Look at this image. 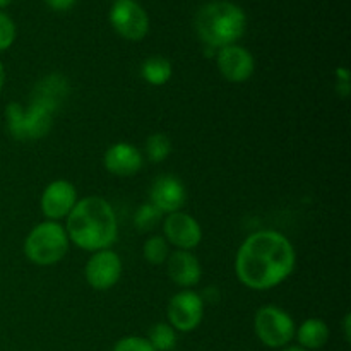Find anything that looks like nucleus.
<instances>
[{
    "label": "nucleus",
    "instance_id": "1",
    "mask_svg": "<svg viewBox=\"0 0 351 351\" xmlns=\"http://www.w3.org/2000/svg\"><path fill=\"white\" fill-rule=\"evenodd\" d=\"M295 249L278 232H257L240 245L235 257V273L250 290H269L283 283L295 269Z\"/></svg>",
    "mask_w": 351,
    "mask_h": 351
},
{
    "label": "nucleus",
    "instance_id": "2",
    "mask_svg": "<svg viewBox=\"0 0 351 351\" xmlns=\"http://www.w3.org/2000/svg\"><path fill=\"white\" fill-rule=\"evenodd\" d=\"M65 232L69 240L82 250L98 252L110 249L119 235L115 211L105 199L98 195L81 199L75 202L74 209L67 216Z\"/></svg>",
    "mask_w": 351,
    "mask_h": 351
},
{
    "label": "nucleus",
    "instance_id": "3",
    "mask_svg": "<svg viewBox=\"0 0 351 351\" xmlns=\"http://www.w3.org/2000/svg\"><path fill=\"white\" fill-rule=\"evenodd\" d=\"M247 27L245 12L237 3L216 0L202 7L195 17V31L209 48H225L235 45Z\"/></svg>",
    "mask_w": 351,
    "mask_h": 351
},
{
    "label": "nucleus",
    "instance_id": "4",
    "mask_svg": "<svg viewBox=\"0 0 351 351\" xmlns=\"http://www.w3.org/2000/svg\"><path fill=\"white\" fill-rule=\"evenodd\" d=\"M69 252V235L57 221H43L34 226L24 242V254L36 266L60 263Z\"/></svg>",
    "mask_w": 351,
    "mask_h": 351
},
{
    "label": "nucleus",
    "instance_id": "5",
    "mask_svg": "<svg viewBox=\"0 0 351 351\" xmlns=\"http://www.w3.org/2000/svg\"><path fill=\"white\" fill-rule=\"evenodd\" d=\"M53 115L55 112L33 99L29 106H23L16 101L9 103L5 108L7 129L17 141L41 139L51 129Z\"/></svg>",
    "mask_w": 351,
    "mask_h": 351
},
{
    "label": "nucleus",
    "instance_id": "6",
    "mask_svg": "<svg viewBox=\"0 0 351 351\" xmlns=\"http://www.w3.org/2000/svg\"><path fill=\"white\" fill-rule=\"evenodd\" d=\"M256 335L269 348H283L295 338V322L283 308L264 305L254 319Z\"/></svg>",
    "mask_w": 351,
    "mask_h": 351
},
{
    "label": "nucleus",
    "instance_id": "7",
    "mask_svg": "<svg viewBox=\"0 0 351 351\" xmlns=\"http://www.w3.org/2000/svg\"><path fill=\"white\" fill-rule=\"evenodd\" d=\"M113 29L125 40L139 41L149 31V17L136 0H115L110 10Z\"/></svg>",
    "mask_w": 351,
    "mask_h": 351
},
{
    "label": "nucleus",
    "instance_id": "8",
    "mask_svg": "<svg viewBox=\"0 0 351 351\" xmlns=\"http://www.w3.org/2000/svg\"><path fill=\"white\" fill-rule=\"evenodd\" d=\"M167 314L175 331H194L204 315V300L195 291L184 290L171 297Z\"/></svg>",
    "mask_w": 351,
    "mask_h": 351
},
{
    "label": "nucleus",
    "instance_id": "9",
    "mask_svg": "<svg viewBox=\"0 0 351 351\" xmlns=\"http://www.w3.org/2000/svg\"><path fill=\"white\" fill-rule=\"evenodd\" d=\"M84 276L89 287L95 290L103 291L115 287L122 276V261L119 254L110 249L95 252L86 263Z\"/></svg>",
    "mask_w": 351,
    "mask_h": 351
},
{
    "label": "nucleus",
    "instance_id": "10",
    "mask_svg": "<svg viewBox=\"0 0 351 351\" xmlns=\"http://www.w3.org/2000/svg\"><path fill=\"white\" fill-rule=\"evenodd\" d=\"M165 239L173 243L178 250H194L202 240L201 225L187 213H171L163 221Z\"/></svg>",
    "mask_w": 351,
    "mask_h": 351
},
{
    "label": "nucleus",
    "instance_id": "11",
    "mask_svg": "<svg viewBox=\"0 0 351 351\" xmlns=\"http://www.w3.org/2000/svg\"><path fill=\"white\" fill-rule=\"evenodd\" d=\"M77 202V191L67 180H55L43 191L41 211L50 221L67 218Z\"/></svg>",
    "mask_w": 351,
    "mask_h": 351
},
{
    "label": "nucleus",
    "instance_id": "12",
    "mask_svg": "<svg viewBox=\"0 0 351 351\" xmlns=\"http://www.w3.org/2000/svg\"><path fill=\"white\" fill-rule=\"evenodd\" d=\"M151 204L160 209L163 215H171L184 208L187 192L184 184L173 175H161L153 182L149 191Z\"/></svg>",
    "mask_w": 351,
    "mask_h": 351
},
{
    "label": "nucleus",
    "instance_id": "13",
    "mask_svg": "<svg viewBox=\"0 0 351 351\" xmlns=\"http://www.w3.org/2000/svg\"><path fill=\"white\" fill-rule=\"evenodd\" d=\"M218 69L223 77L230 82H245L254 74V57L247 48L230 45L219 50Z\"/></svg>",
    "mask_w": 351,
    "mask_h": 351
},
{
    "label": "nucleus",
    "instance_id": "14",
    "mask_svg": "<svg viewBox=\"0 0 351 351\" xmlns=\"http://www.w3.org/2000/svg\"><path fill=\"white\" fill-rule=\"evenodd\" d=\"M143 154L129 143H117L106 149L103 165L117 177H132L143 168Z\"/></svg>",
    "mask_w": 351,
    "mask_h": 351
},
{
    "label": "nucleus",
    "instance_id": "15",
    "mask_svg": "<svg viewBox=\"0 0 351 351\" xmlns=\"http://www.w3.org/2000/svg\"><path fill=\"white\" fill-rule=\"evenodd\" d=\"M168 276L178 287H194L201 280V264L189 250H177L167 259Z\"/></svg>",
    "mask_w": 351,
    "mask_h": 351
},
{
    "label": "nucleus",
    "instance_id": "16",
    "mask_svg": "<svg viewBox=\"0 0 351 351\" xmlns=\"http://www.w3.org/2000/svg\"><path fill=\"white\" fill-rule=\"evenodd\" d=\"M67 95H69L67 79L62 77V75L58 74H51L38 82L31 99H33V101L41 103V105H45L47 108H50L51 112H57L58 105H60V101Z\"/></svg>",
    "mask_w": 351,
    "mask_h": 351
},
{
    "label": "nucleus",
    "instance_id": "17",
    "mask_svg": "<svg viewBox=\"0 0 351 351\" xmlns=\"http://www.w3.org/2000/svg\"><path fill=\"white\" fill-rule=\"evenodd\" d=\"M295 332H297L300 348L304 350L322 348L329 339V328L321 319H307Z\"/></svg>",
    "mask_w": 351,
    "mask_h": 351
},
{
    "label": "nucleus",
    "instance_id": "18",
    "mask_svg": "<svg viewBox=\"0 0 351 351\" xmlns=\"http://www.w3.org/2000/svg\"><path fill=\"white\" fill-rule=\"evenodd\" d=\"M171 74H173V67L168 58L160 57H149L141 67V75L144 81L151 86H163L170 81Z\"/></svg>",
    "mask_w": 351,
    "mask_h": 351
},
{
    "label": "nucleus",
    "instance_id": "19",
    "mask_svg": "<svg viewBox=\"0 0 351 351\" xmlns=\"http://www.w3.org/2000/svg\"><path fill=\"white\" fill-rule=\"evenodd\" d=\"M147 341L156 351H170L177 345V332L167 322H158L151 328Z\"/></svg>",
    "mask_w": 351,
    "mask_h": 351
},
{
    "label": "nucleus",
    "instance_id": "20",
    "mask_svg": "<svg viewBox=\"0 0 351 351\" xmlns=\"http://www.w3.org/2000/svg\"><path fill=\"white\" fill-rule=\"evenodd\" d=\"M144 259L149 264H154V266H160V264L167 263L168 256H170V249H168V242L165 237L153 235L144 242L143 247Z\"/></svg>",
    "mask_w": 351,
    "mask_h": 351
},
{
    "label": "nucleus",
    "instance_id": "21",
    "mask_svg": "<svg viewBox=\"0 0 351 351\" xmlns=\"http://www.w3.org/2000/svg\"><path fill=\"white\" fill-rule=\"evenodd\" d=\"M170 153L171 141L168 139V136H165V134H151L146 139V156L151 163H160V161L167 160Z\"/></svg>",
    "mask_w": 351,
    "mask_h": 351
},
{
    "label": "nucleus",
    "instance_id": "22",
    "mask_svg": "<svg viewBox=\"0 0 351 351\" xmlns=\"http://www.w3.org/2000/svg\"><path fill=\"white\" fill-rule=\"evenodd\" d=\"M161 219H163V213L149 202V204H143L137 208L136 215H134V226L143 233L151 232L160 225Z\"/></svg>",
    "mask_w": 351,
    "mask_h": 351
},
{
    "label": "nucleus",
    "instance_id": "23",
    "mask_svg": "<svg viewBox=\"0 0 351 351\" xmlns=\"http://www.w3.org/2000/svg\"><path fill=\"white\" fill-rule=\"evenodd\" d=\"M16 40V24L0 10V51L7 50Z\"/></svg>",
    "mask_w": 351,
    "mask_h": 351
},
{
    "label": "nucleus",
    "instance_id": "24",
    "mask_svg": "<svg viewBox=\"0 0 351 351\" xmlns=\"http://www.w3.org/2000/svg\"><path fill=\"white\" fill-rule=\"evenodd\" d=\"M113 351H156L151 346V343L146 338H141V336H127L122 338L115 345Z\"/></svg>",
    "mask_w": 351,
    "mask_h": 351
},
{
    "label": "nucleus",
    "instance_id": "25",
    "mask_svg": "<svg viewBox=\"0 0 351 351\" xmlns=\"http://www.w3.org/2000/svg\"><path fill=\"white\" fill-rule=\"evenodd\" d=\"M336 77H338V86H336V89H338V93L343 98H346L350 93V71L345 67L338 69V71H336Z\"/></svg>",
    "mask_w": 351,
    "mask_h": 351
},
{
    "label": "nucleus",
    "instance_id": "26",
    "mask_svg": "<svg viewBox=\"0 0 351 351\" xmlns=\"http://www.w3.org/2000/svg\"><path fill=\"white\" fill-rule=\"evenodd\" d=\"M48 5L55 10H67L75 3V0H47Z\"/></svg>",
    "mask_w": 351,
    "mask_h": 351
},
{
    "label": "nucleus",
    "instance_id": "27",
    "mask_svg": "<svg viewBox=\"0 0 351 351\" xmlns=\"http://www.w3.org/2000/svg\"><path fill=\"white\" fill-rule=\"evenodd\" d=\"M3 82H5V69H3L2 62H0V91L3 88Z\"/></svg>",
    "mask_w": 351,
    "mask_h": 351
},
{
    "label": "nucleus",
    "instance_id": "28",
    "mask_svg": "<svg viewBox=\"0 0 351 351\" xmlns=\"http://www.w3.org/2000/svg\"><path fill=\"white\" fill-rule=\"evenodd\" d=\"M350 321H351V317L348 314L345 317V336H346V339H350Z\"/></svg>",
    "mask_w": 351,
    "mask_h": 351
},
{
    "label": "nucleus",
    "instance_id": "29",
    "mask_svg": "<svg viewBox=\"0 0 351 351\" xmlns=\"http://www.w3.org/2000/svg\"><path fill=\"white\" fill-rule=\"evenodd\" d=\"M283 351H305V350L300 348V346H290V348H285Z\"/></svg>",
    "mask_w": 351,
    "mask_h": 351
},
{
    "label": "nucleus",
    "instance_id": "30",
    "mask_svg": "<svg viewBox=\"0 0 351 351\" xmlns=\"http://www.w3.org/2000/svg\"><path fill=\"white\" fill-rule=\"evenodd\" d=\"M10 2H12V0H0V9H3V7L9 5Z\"/></svg>",
    "mask_w": 351,
    "mask_h": 351
}]
</instances>
